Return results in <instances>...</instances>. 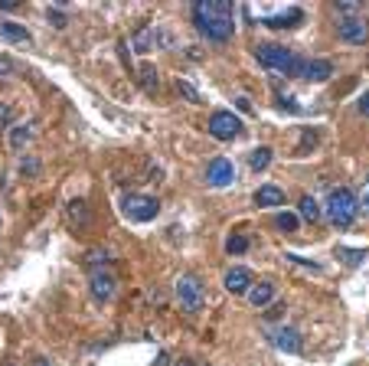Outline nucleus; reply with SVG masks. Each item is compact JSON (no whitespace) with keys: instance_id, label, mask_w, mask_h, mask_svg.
I'll use <instances>...</instances> for the list:
<instances>
[{"instance_id":"c85d7f7f","label":"nucleus","mask_w":369,"mask_h":366,"mask_svg":"<svg viewBox=\"0 0 369 366\" xmlns=\"http://www.w3.org/2000/svg\"><path fill=\"white\" fill-rule=\"evenodd\" d=\"M10 72H13V59L0 56V79H4V75H10Z\"/></svg>"},{"instance_id":"dca6fc26","label":"nucleus","mask_w":369,"mask_h":366,"mask_svg":"<svg viewBox=\"0 0 369 366\" xmlns=\"http://www.w3.org/2000/svg\"><path fill=\"white\" fill-rule=\"evenodd\" d=\"M297 207H301V219H304V223H314V226H317V223L323 219V209L317 207V200H314L311 193H304Z\"/></svg>"},{"instance_id":"6ab92c4d","label":"nucleus","mask_w":369,"mask_h":366,"mask_svg":"<svg viewBox=\"0 0 369 366\" xmlns=\"http://www.w3.org/2000/svg\"><path fill=\"white\" fill-rule=\"evenodd\" d=\"M134 53H147V49H151V43H154V30L151 27H141L137 30V33H134Z\"/></svg>"},{"instance_id":"2eb2a0df","label":"nucleus","mask_w":369,"mask_h":366,"mask_svg":"<svg viewBox=\"0 0 369 366\" xmlns=\"http://www.w3.org/2000/svg\"><path fill=\"white\" fill-rule=\"evenodd\" d=\"M255 203L262 209H278V207H284V193L278 187H262L255 193Z\"/></svg>"},{"instance_id":"7ed1b4c3","label":"nucleus","mask_w":369,"mask_h":366,"mask_svg":"<svg viewBox=\"0 0 369 366\" xmlns=\"http://www.w3.org/2000/svg\"><path fill=\"white\" fill-rule=\"evenodd\" d=\"M255 56L265 69H275V72H284V75H291V79H297L301 63H304L297 53H291L288 46H278V43H262V46H255Z\"/></svg>"},{"instance_id":"aec40b11","label":"nucleus","mask_w":369,"mask_h":366,"mask_svg":"<svg viewBox=\"0 0 369 366\" xmlns=\"http://www.w3.org/2000/svg\"><path fill=\"white\" fill-rule=\"evenodd\" d=\"M337 259H343L347 265H360L363 259H366V252H363V249H347V245H340V249H337Z\"/></svg>"},{"instance_id":"0eeeda50","label":"nucleus","mask_w":369,"mask_h":366,"mask_svg":"<svg viewBox=\"0 0 369 366\" xmlns=\"http://www.w3.org/2000/svg\"><path fill=\"white\" fill-rule=\"evenodd\" d=\"M88 288H92L95 301H112L118 294V282L114 275L108 272V265H92L88 268Z\"/></svg>"},{"instance_id":"f704fd0d","label":"nucleus","mask_w":369,"mask_h":366,"mask_svg":"<svg viewBox=\"0 0 369 366\" xmlns=\"http://www.w3.org/2000/svg\"><path fill=\"white\" fill-rule=\"evenodd\" d=\"M36 366H49V363H46V360H36Z\"/></svg>"},{"instance_id":"a878e982","label":"nucleus","mask_w":369,"mask_h":366,"mask_svg":"<svg viewBox=\"0 0 369 366\" xmlns=\"http://www.w3.org/2000/svg\"><path fill=\"white\" fill-rule=\"evenodd\" d=\"M356 207H360V213H366L369 216V177H366V183H363L360 197H356Z\"/></svg>"},{"instance_id":"5701e85b","label":"nucleus","mask_w":369,"mask_h":366,"mask_svg":"<svg viewBox=\"0 0 369 366\" xmlns=\"http://www.w3.org/2000/svg\"><path fill=\"white\" fill-rule=\"evenodd\" d=\"M226 249H229V255H242L248 249V239L246 235H232V239L226 242Z\"/></svg>"},{"instance_id":"473e14b6","label":"nucleus","mask_w":369,"mask_h":366,"mask_svg":"<svg viewBox=\"0 0 369 366\" xmlns=\"http://www.w3.org/2000/svg\"><path fill=\"white\" fill-rule=\"evenodd\" d=\"M49 20H53V23H59V27L66 23V20H62V13H56V10H49Z\"/></svg>"},{"instance_id":"393cba45","label":"nucleus","mask_w":369,"mask_h":366,"mask_svg":"<svg viewBox=\"0 0 369 366\" xmlns=\"http://www.w3.org/2000/svg\"><path fill=\"white\" fill-rule=\"evenodd\" d=\"M333 10H337V13H350V17H356V13H360V4H353V0H333Z\"/></svg>"},{"instance_id":"7c9ffc66","label":"nucleus","mask_w":369,"mask_h":366,"mask_svg":"<svg viewBox=\"0 0 369 366\" xmlns=\"http://www.w3.org/2000/svg\"><path fill=\"white\" fill-rule=\"evenodd\" d=\"M281 314H284V308H281V304H275V308L268 311L265 318H268V320H278V318H281Z\"/></svg>"},{"instance_id":"f03ea898","label":"nucleus","mask_w":369,"mask_h":366,"mask_svg":"<svg viewBox=\"0 0 369 366\" xmlns=\"http://www.w3.org/2000/svg\"><path fill=\"white\" fill-rule=\"evenodd\" d=\"M323 216L330 219L333 229H350L353 223H356V216H360V207H356V197H353L350 190H330V197H327V203H323Z\"/></svg>"},{"instance_id":"423d86ee","label":"nucleus","mask_w":369,"mask_h":366,"mask_svg":"<svg viewBox=\"0 0 369 366\" xmlns=\"http://www.w3.org/2000/svg\"><path fill=\"white\" fill-rule=\"evenodd\" d=\"M242 131H246V124L239 122V115L232 112H213V118H209V134L216 141H236Z\"/></svg>"},{"instance_id":"39448f33","label":"nucleus","mask_w":369,"mask_h":366,"mask_svg":"<svg viewBox=\"0 0 369 366\" xmlns=\"http://www.w3.org/2000/svg\"><path fill=\"white\" fill-rule=\"evenodd\" d=\"M121 209L131 223H151V219L161 213V203L154 197H144V193H128V197L121 200Z\"/></svg>"},{"instance_id":"4be33fe9","label":"nucleus","mask_w":369,"mask_h":366,"mask_svg":"<svg viewBox=\"0 0 369 366\" xmlns=\"http://www.w3.org/2000/svg\"><path fill=\"white\" fill-rule=\"evenodd\" d=\"M297 223H301V219L294 216V213H278V216H275V226L281 229V233H294Z\"/></svg>"},{"instance_id":"f257e3e1","label":"nucleus","mask_w":369,"mask_h":366,"mask_svg":"<svg viewBox=\"0 0 369 366\" xmlns=\"http://www.w3.org/2000/svg\"><path fill=\"white\" fill-rule=\"evenodd\" d=\"M193 23L209 43H229L236 33V7L229 0H199L193 4Z\"/></svg>"},{"instance_id":"ddd939ff","label":"nucleus","mask_w":369,"mask_h":366,"mask_svg":"<svg viewBox=\"0 0 369 366\" xmlns=\"http://www.w3.org/2000/svg\"><path fill=\"white\" fill-rule=\"evenodd\" d=\"M275 294H278V285L275 282H258V285H252L248 301H252L255 308H268V304L275 301Z\"/></svg>"},{"instance_id":"b1692460","label":"nucleus","mask_w":369,"mask_h":366,"mask_svg":"<svg viewBox=\"0 0 369 366\" xmlns=\"http://www.w3.org/2000/svg\"><path fill=\"white\" fill-rule=\"evenodd\" d=\"M141 85L147 89V92L157 89V72H154V66H141Z\"/></svg>"},{"instance_id":"c756f323","label":"nucleus","mask_w":369,"mask_h":366,"mask_svg":"<svg viewBox=\"0 0 369 366\" xmlns=\"http://www.w3.org/2000/svg\"><path fill=\"white\" fill-rule=\"evenodd\" d=\"M23 174H39V160H23Z\"/></svg>"},{"instance_id":"6e6552de","label":"nucleus","mask_w":369,"mask_h":366,"mask_svg":"<svg viewBox=\"0 0 369 366\" xmlns=\"http://www.w3.org/2000/svg\"><path fill=\"white\" fill-rule=\"evenodd\" d=\"M232 180H236V167H232V160H229V157H216L206 167V183H209V187L222 190V187H229Z\"/></svg>"},{"instance_id":"72a5a7b5","label":"nucleus","mask_w":369,"mask_h":366,"mask_svg":"<svg viewBox=\"0 0 369 366\" xmlns=\"http://www.w3.org/2000/svg\"><path fill=\"white\" fill-rule=\"evenodd\" d=\"M173 366H196V363H193V360H189V357H180V360H177V363H173Z\"/></svg>"},{"instance_id":"2f4dec72","label":"nucleus","mask_w":369,"mask_h":366,"mask_svg":"<svg viewBox=\"0 0 369 366\" xmlns=\"http://www.w3.org/2000/svg\"><path fill=\"white\" fill-rule=\"evenodd\" d=\"M360 115H366V118H369V92L360 98Z\"/></svg>"},{"instance_id":"1a4fd4ad","label":"nucleus","mask_w":369,"mask_h":366,"mask_svg":"<svg viewBox=\"0 0 369 366\" xmlns=\"http://www.w3.org/2000/svg\"><path fill=\"white\" fill-rule=\"evenodd\" d=\"M337 33H340L343 43L360 46V43H366V39H369V23H366V20H360V17H347V20H340Z\"/></svg>"},{"instance_id":"cd10ccee","label":"nucleus","mask_w":369,"mask_h":366,"mask_svg":"<svg viewBox=\"0 0 369 366\" xmlns=\"http://www.w3.org/2000/svg\"><path fill=\"white\" fill-rule=\"evenodd\" d=\"M177 89H180V92L187 95L189 102H199V95H196V89H193V85H189V82H177Z\"/></svg>"},{"instance_id":"4468645a","label":"nucleus","mask_w":369,"mask_h":366,"mask_svg":"<svg viewBox=\"0 0 369 366\" xmlns=\"http://www.w3.org/2000/svg\"><path fill=\"white\" fill-rule=\"evenodd\" d=\"M304 20V13L297 7H288V10H281V13H275V17H265V27H271V30H291L294 23H301Z\"/></svg>"},{"instance_id":"20e7f679","label":"nucleus","mask_w":369,"mask_h":366,"mask_svg":"<svg viewBox=\"0 0 369 366\" xmlns=\"http://www.w3.org/2000/svg\"><path fill=\"white\" fill-rule=\"evenodd\" d=\"M173 294H177V304H180L187 314H196V311H203V282H199L196 275H180V278H177V288H173Z\"/></svg>"},{"instance_id":"9b49d317","label":"nucleus","mask_w":369,"mask_h":366,"mask_svg":"<svg viewBox=\"0 0 369 366\" xmlns=\"http://www.w3.org/2000/svg\"><path fill=\"white\" fill-rule=\"evenodd\" d=\"M268 337H271V344H275L278 350H284V353H301V334H297L294 327H288V324L271 330Z\"/></svg>"},{"instance_id":"bb28decb","label":"nucleus","mask_w":369,"mask_h":366,"mask_svg":"<svg viewBox=\"0 0 369 366\" xmlns=\"http://www.w3.org/2000/svg\"><path fill=\"white\" fill-rule=\"evenodd\" d=\"M10 122H13V108H10V105H4V102H0V128H7Z\"/></svg>"},{"instance_id":"9d476101","label":"nucleus","mask_w":369,"mask_h":366,"mask_svg":"<svg viewBox=\"0 0 369 366\" xmlns=\"http://www.w3.org/2000/svg\"><path fill=\"white\" fill-rule=\"evenodd\" d=\"M330 75H333V63H327V59H304L297 79H304V82H327Z\"/></svg>"},{"instance_id":"412c9836","label":"nucleus","mask_w":369,"mask_h":366,"mask_svg":"<svg viewBox=\"0 0 369 366\" xmlns=\"http://www.w3.org/2000/svg\"><path fill=\"white\" fill-rule=\"evenodd\" d=\"M0 37L13 39V43H23V39H27V30H20L17 23H4V27H0Z\"/></svg>"},{"instance_id":"f8f14e48","label":"nucleus","mask_w":369,"mask_h":366,"mask_svg":"<svg viewBox=\"0 0 369 366\" xmlns=\"http://www.w3.org/2000/svg\"><path fill=\"white\" fill-rule=\"evenodd\" d=\"M252 285H255V278H252L248 268H229L226 272V292L229 294H248Z\"/></svg>"},{"instance_id":"a211bd4d","label":"nucleus","mask_w":369,"mask_h":366,"mask_svg":"<svg viewBox=\"0 0 369 366\" xmlns=\"http://www.w3.org/2000/svg\"><path fill=\"white\" fill-rule=\"evenodd\" d=\"M29 141H33V128H29V124H17V128L10 131V144H13V148H27Z\"/></svg>"},{"instance_id":"f3484780","label":"nucleus","mask_w":369,"mask_h":366,"mask_svg":"<svg viewBox=\"0 0 369 366\" xmlns=\"http://www.w3.org/2000/svg\"><path fill=\"white\" fill-rule=\"evenodd\" d=\"M271 164V148H255L248 154V167L252 170H265Z\"/></svg>"}]
</instances>
